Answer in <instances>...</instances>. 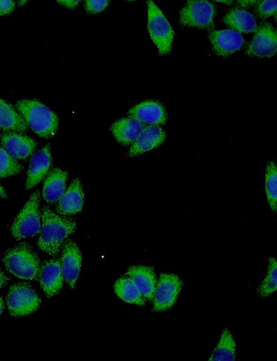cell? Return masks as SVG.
Wrapping results in <instances>:
<instances>
[{
  "label": "cell",
  "mask_w": 277,
  "mask_h": 361,
  "mask_svg": "<svg viewBox=\"0 0 277 361\" xmlns=\"http://www.w3.org/2000/svg\"><path fill=\"white\" fill-rule=\"evenodd\" d=\"M41 217L42 224L37 245L42 251L55 256L64 240L75 232L76 222L69 217L55 214L47 206L43 207Z\"/></svg>",
  "instance_id": "obj_1"
},
{
  "label": "cell",
  "mask_w": 277,
  "mask_h": 361,
  "mask_svg": "<svg viewBox=\"0 0 277 361\" xmlns=\"http://www.w3.org/2000/svg\"><path fill=\"white\" fill-rule=\"evenodd\" d=\"M108 4L107 0H87L84 1V8L89 13H97L103 10Z\"/></svg>",
  "instance_id": "obj_29"
},
{
  "label": "cell",
  "mask_w": 277,
  "mask_h": 361,
  "mask_svg": "<svg viewBox=\"0 0 277 361\" xmlns=\"http://www.w3.org/2000/svg\"><path fill=\"white\" fill-rule=\"evenodd\" d=\"M277 1L276 0H265L257 3L256 12L258 17L267 18L276 15Z\"/></svg>",
  "instance_id": "obj_28"
},
{
  "label": "cell",
  "mask_w": 277,
  "mask_h": 361,
  "mask_svg": "<svg viewBox=\"0 0 277 361\" xmlns=\"http://www.w3.org/2000/svg\"><path fill=\"white\" fill-rule=\"evenodd\" d=\"M166 133L159 126H145L137 139L132 143L128 153L130 158L159 146L163 143Z\"/></svg>",
  "instance_id": "obj_16"
},
{
  "label": "cell",
  "mask_w": 277,
  "mask_h": 361,
  "mask_svg": "<svg viewBox=\"0 0 277 361\" xmlns=\"http://www.w3.org/2000/svg\"><path fill=\"white\" fill-rule=\"evenodd\" d=\"M9 279L5 275V274L0 269V288L3 287L5 285L7 284Z\"/></svg>",
  "instance_id": "obj_32"
},
{
  "label": "cell",
  "mask_w": 277,
  "mask_h": 361,
  "mask_svg": "<svg viewBox=\"0 0 277 361\" xmlns=\"http://www.w3.org/2000/svg\"><path fill=\"white\" fill-rule=\"evenodd\" d=\"M265 190L270 208L274 212L277 210V172L276 164L271 162L267 167Z\"/></svg>",
  "instance_id": "obj_25"
},
{
  "label": "cell",
  "mask_w": 277,
  "mask_h": 361,
  "mask_svg": "<svg viewBox=\"0 0 277 361\" xmlns=\"http://www.w3.org/2000/svg\"><path fill=\"white\" fill-rule=\"evenodd\" d=\"M128 115L143 124L154 126L163 125L167 118L164 108L154 101H146L136 105L128 111Z\"/></svg>",
  "instance_id": "obj_15"
},
{
  "label": "cell",
  "mask_w": 277,
  "mask_h": 361,
  "mask_svg": "<svg viewBox=\"0 0 277 361\" xmlns=\"http://www.w3.org/2000/svg\"><path fill=\"white\" fill-rule=\"evenodd\" d=\"M82 265L80 249L73 241L68 240L63 244L60 267L63 279L71 288L75 287Z\"/></svg>",
  "instance_id": "obj_10"
},
{
  "label": "cell",
  "mask_w": 277,
  "mask_h": 361,
  "mask_svg": "<svg viewBox=\"0 0 277 361\" xmlns=\"http://www.w3.org/2000/svg\"><path fill=\"white\" fill-rule=\"evenodd\" d=\"M3 261L6 269L19 278L33 280L39 277V259L26 242L8 249L3 255Z\"/></svg>",
  "instance_id": "obj_3"
},
{
  "label": "cell",
  "mask_w": 277,
  "mask_h": 361,
  "mask_svg": "<svg viewBox=\"0 0 277 361\" xmlns=\"http://www.w3.org/2000/svg\"><path fill=\"white\" fill-rule=\"evenodd\" d=\"M209 38L215 54L226 56L239 50L244 44L242 35L236 31L224 29L213 31Z\"/></svg>",
  "instance_id": "obj_13"
},
{
  "label": "cell",
  "mask_w": 277,
  "mask_h": 361,
  "mask_svg": "<svg viewBox=\"0 0 277 361\" xmlns=\"http://www.w3.org/2000/svg\"><path fill=\"white\" fill-rule=\"evenodd\" d=\"M223 21L233 29L244 33L256 31L257 24L255 17L248 11L233 8L224 16Z\"/></svg>",
  "instance_id": "obj_22"
},
{
  "label": "cell",
  "mask_w": 277,
  "mask_h": 361,
  "mask_svg": "<svg viewBox=\"0 0 277 361\" xmlns=\"http://www.w3.org/2000/svg\"><path fill=\"white\" fill-rule=\"evenodd\" d=\"M27 129L28 125L21 115L10 104L0 98V130L24 133Z\"/></svg>",
  "instance_id": "obj_21"
},
{
  "label": "cell",
  "mask_w": 277,
  "mask_h": 361,
  "mask_svg": "<svg viewBox=\"0 0 277 361\" xmlns=\"http://www.w3.org/2000/svg\"><path fill=\"white\" fill-rule=\"evenodd\" d=\"M57 2L61 5H64L66 7L69 8H75L80 1H75V0H57Z\"/></svg>",
  "instance_id": "obj_31"
},
{
  "label": "cell",
  "mask_w": 277,
  "mask_h": 361,
  "mask_svg": "<svg viewBox=\"0 0 277 361\" xmlns=\"http://www.w3.org/2000/svg\"><path fill=\"white\" fill-rule=\"evenodd\" d=\"M183 282L172 274H161L152 296L153 310L163 311L170 308L176 301Z\"/></svg>",
  "instance_id": "obj_8"
},
{
  "label": "cell",
  "mask_w": 277,
  "mask_h": 361,
  "mask_svg": "<svg viewBox=\"0 0 277 361\" xmlns=\"http://www.w3.org/2000/svg\"><path fill=\"white\" fill-rule=\"evenodd\" d=\"M3 310H4L3 301L1 296H0V314L2 313Z\"/></svg>",
  "instance_id": "obj_35"
},
{
  "label": "cell",
  "mask_w": 277,
  "mask_h": 361,
  "mask_svg": "<svg viewBox=\"0 0 277 361\" xmlns=\"http://www.w3.org/2000/svg\"><path fill=\"white\" fill-rule=\"evenodd\" d=\"M257 1H239L238 4L242 7H247L251 5L256 4Z\"/></svg>",
  "instance_id": "obj_33"
},
{
  "label": "cell",
  "mask_w": 277,
  "mask_h": 361,
  "mask_svg": "<svg viewBox=\"0 0 277 361\" xmlns=\"http://www.w3.org/2000/svg\"><path fill=\"white\" fill-rule=\"evenodd\" d=\"M51 163L50 144H46L37 151L30 161L25 185L26 190L33 187L44 178L49 171Z\"/></svg>",
  "instance_id": "obj_12"
},
{
  "label": "cell",
  "mask_w": 277,
  "mask_h": 361,
  "mask_svg": "<svg viewBox=\"0 0 277 361\" xmlns=\"http://www.w3.org/2000/svg\"><path fill=\"white\" fill-rule=\"evenodd\" d=\"M218 2H224V3H227V4H232V1H217Z\"/></svg>",
  "instance_id": "obj_36"
},
{
  "label": "cell",
  "mask_w": 277,
  "mask_h": 361,
  "mask_svg": "<svg viewBox=\"0 0 277 361\" xmlns=\"http://www.w3.org/2000/svg\"><path fill=\"white\" fill-rule=\"evenodd\" d=\"M148 28L160 54L169 53L175 36L174 31L161 10L152 1H147Z\"/></svg>",
  "instance_id": "obj_5"
},
{
  "label": "cell",
  "mask_w": 277,
  "mask_h": 361,
  "mask_svg": "<svg viewBox=\"0 0 277 361\" xmlns=\"http://www.w3.org/2000/svg\"><path fill=\"white\" fill-rule=\"evenodd\" d=\"M15 3L11 0H0V15L10 13L15 8Z\"/></svg>",
  "instance_id": "obj_30"
},
{
  "label": "cell",
  "mask_w": 277,
  "mask_h": 361,
  "mask_svg": "<svg viewBox=\"0 0 277 361\" xmlns=\"http://www.w3.org/2000/svg\"><path fill=\"white\" fill-rule=\"evenodd\" d=\"M38 278L41 287L48 298L58 294L63 281L60 260H51L44 262L40 267Z\"/></svg>",
  "instance_id": "obj_14"
},
{
  "label": "cell",
  "mask_w": 277,
  "mask_h": 361,
  "mask_svg": "<svg viewBox=\"0 0 277 361\" xmlns=\"http://www.w3.org/2000/svg\"><path fill=\"white\" fill-rule=\"evenodd\" d=\"M144 127L139 120L129 117L116 121L111 125V131L118 143L129 145L137 139Z\"/></svg>",
  "instance_id": "obj_18"
},
{
  "label": "cell",
  "mask_w": 277,
  "mask_h": 361,
  "mask_svg": "<svg viewBox=\"0 0 277 361\" xmlns=\"http://www.w3.org/2000/svg\"><path fill=\"white\" fill-rule=\"evenodd\" d=\"M116 294L124 301L138 305H144L145 299L133 280L125 276L116 280L114 285Z\"/></svg>",
  "instance_id": "obj_23"
},
{
  "label": "cell",
  "mask_w": 277,
  "mask_h": 361,
  "mask_svg": "<svg viewBox=\"0 0 277 361\" xmlns=\"http://www.w3.org/2000/svg\"><path fill=\"white\" fill-rule=\"evenodd\" d=\"M127 275L133 280L143 296L152 301L156 286V276L154 270L147 266H132Z\"/></svg>",
  "instance_id": "obj_20"
},
{
  "label": "cell",
  "mask_w": 277,
  "mask_h": 361,
  "mask_svg": "<svg viewBox=\"0 0 277 361\" xmlns=\"http://www.w3.org/2000/svg\"><path fill=\"white\" fill-rule=\"evenodd\" d=\"M277 49V34L268 23L261 24L256 30L255 35L249 45L246 53L251 57L271 58Z\"/></svg>",
  "instance_id": "obj_9"
},
{
  "label": "cell",
  "mask_w": 277,
  "mask_h": 361,
  "mask_svg": "<svg viewBox=\"0 0 277 361\" xmlns=\"http://www.w3.org/2000/svg\"><path fill=\"white\" fill-rule=\"evenodd\" d=\"M28 126L39 136L52 137L58 127V117L47 106L37 100L21 99L15 104Z\"/></svg>",
  "instance_id": "obj_2"
},
{
  "label": "cell",
  "mask_w": 277,
  "mask_h": 361,
  "mask_svg": "<svg viewBox=\"0 0 277 361\" xmlns=\"http://www.w3.org/2000/svg\"><path fill=\"white\" fill-rule=\"evenodd\" d=\"M235 358V343L228 329H224L215 349L211 361H233Z\"/></svg>",
  "instance_id": "obj_24"
},
{
  "label": "cell",
  "mask_w": 277,
  "mask_h": 361,
  "mask_svg": "<svg viewBox=\"0 0 277 361\" xmlns=\"http://www.w3.org/2000/svg\"><path fill=\"white\" fill-rule=\"evenodd\" d=\"M215 6L208 1H188L180 10V22L190 27L211 30Z\"/></svg>",
  "instance_id": "obj_7"
},
{
  "label": "cell",
  "mask_w": 277,
  "mask_h": 361,
  "mask_svg": "<svg viewBox=\"0 0 277 361\" xmlns=\"http://www.w3.org/2000/svg\"><path fill=\"white\" fill-rule=\"evenodd\" d=\"M3 149L13 158L24 160L34 151L37 143L31 137L15 132L1 135Z\"/></svg>",
  "instance_id": "obj_11"
},
{
  "label": "cell",
  "mask_w": 277,
  "mask_h": 361,
  "mask_svg": "<svg viewBox=\"0 0 277 361\" xmlns=\"http://www.w3.org/2000/svg\"><path fill=\"white\" fill-rule=\"evenodd\" d=\"M277 288V265L276 259L270 258L267 274L258 289L261 296H267L276 291Z\"/></svg>",
  "instance_id": "obj_26"
},
{
  "label": "cell",
  "mask_w": 277,
  "mask_h": 361,
  "mask_svg": "<svg viewBox=\"0 0 277 361\" xmlns=\"http://www.w3.org/2000/svg\"><path fill=\"white\" fill-rule=\"evenodd\" d=\"M84 197L82 183L76 178L60 199L57 212L64 216H70L80 212L84 204Z\"/></svg>",
  "instance_id": "obj_17"
},
{
  "label": "cell",
  "mask_w": 277,
  "mask_h": 361,
  "mask_svg": "<svg viewBox=\"0 0 277 361\" xmlns=\"http://www.w3.org/2000/svg\"><path fill=\"white\" fill-rule=\"evenodd\" d=\"M68 172L60 168L53 169L46 176L43 190V199L49 203L60 201L65 192Z\"/></svg>",
  "instance_id": "obj_19"
},
{
  "label": "cell",
  "mask_w": 277,
  "mask_h": 361,
  "mask_svg": "<svg viewBox=\"0 0 277 361\" xmlns=\"http://www.w3.org/2000/svg\"><path fill=\"white\" fill-rule=\"evenodd\" d=\"M0 197L1 198H7V194H6L3 188L0 185Z\"/></svg>",
  "instance_id": "obj_34"
},
{
  "label": "cell",
  "mask_w": 277,
  "mask_h": 361,
  "mask_svg": "<svg viewBox=\"0 0 277 361\" xmlns=\"http://www.w3.org/2000/svg\"><path fill=\"white\" fill-rule=\"evenodd\" d=\"M39 200L40 192L37 190L15 217L11 226L12 235L15 240L33 237L39 233L42 225Z\"/></svg>",
  "instance_id": "obj_4"
},
{
  "label": "cell",
  "mask_w": 277,
  "mask_h": 361,
  "mask_svg": "<svg viewBox=\"0 0 277 361\" xmlns=\"http://www.w3.org/2000/svg\"><path fill=\"white\" fill-rule=\"evenodd\" d=\"M22 169L21 165L0 147V178L18 174Z\"/></svg>",
  "instance_id": "obj_27"
},
{
  "label": "cell",
  "mask_w": 277,
  "mask_h": 361,
  "mask_svg": "<svg viewBox=\"0 0 277 361\" xmlns=\"http://www.w3.org/2000/svg\"><path fill=\"white\" fill-rule=\"evenodd\" d=\"M6 302L11 315L17 317L35 312L41 299L30 285L17 283L10 287Z\"/></svg>",
  "instance_id": "obj_6"
}]
</instances>
